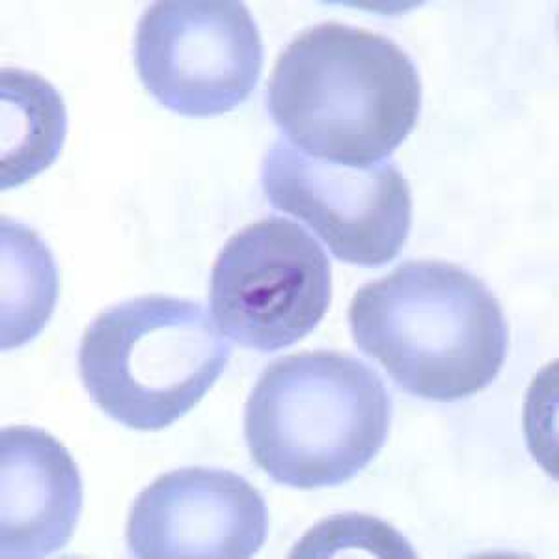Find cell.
<instances>
[{"label":"cell","instance_id":"obj_12","mask_svg":"<svg viewBox=\"0 0 559 559\" xmlns=\"http://www.w3.org/2000/svg\"><path fill=\"white\" fill-rule=\"evenodd\" d=\"M355 550L373 558H416L411 543L395 527L360 513H345L319 522L293 547L292 558H337L350 556Z\"/></svg>","mask_w":559,"mask_h":559},{"label":"cell","instance_id":"obj_9","mask_svg":"<svg viewBox=\"0 0 559 559\" xmlns=\"http://www.w3.org/2000/svg\"><path fill=\"white\" fill-rule=\"evenodd\" d=\"M83 479L60 440L36 427L0 431V556L47 558L70 543Z\"/></svg>","mask_w":559,"mask_h":559},{"label":"cell","instance_id":"obj_6","mask_svg":"<svg viewBox=\"0 0 559 559\" xmlns=\"http://www.w3.org/2000/svg\"><path fill=\"white\" fill-rule=\"evenodd\" d=\"M134 68L147 92L176 115H226L260 81V28L237 0L153 2L136 25Z\"/></svg>","mask_w":559,"mask_h":559},{"label":"cell","instance_id":"obj_5","mask_svg":"<svg viewBox=\"0 0 559 559\" xmlns=\"http://www.w3.org/2000/svg\"><path fill=\"white\" fill-rule=\"evenodd\" d=\"M332 300L329 255L302 226L267 216L229 237L211 273L218 329L247 349L274 353L321 323Z\"/></svg>","mask_w":559,"mask_h":559},{"label":"cell","instance_id":"obj_1","mask_svg":"<svg viewBox=\"0 0 559 559\" xmlns=\"http://www.w3.org/2000/svg\"><path fill=\"white\" fill-rule=\"evenodd\" d=\"M269 115L295 150L332 165H377L413 133L421 79L382 34L337 21L310 26L280 55Z\"/></svg>","mask_w":559,"mask_h":559},{"label":"cell","instance_id":"obj_7","mask_svg":"<svg viewBox=\"0 0 559 559\" xmlns=\"http://www.w3.org/2000/svg\"><path fill=\"white\" fill-rule=\"evenodd\" d=\"M261 185L274 210L308 224L337 260L350 265L382 267L407 242L413 197L392 163L332 165L278 140L263 159Z\"/></svg>","mask_w":559,"mask_h":559},{"label":"cell","instance_id":"obj_2","mask_svg":"<svg viewBox=\"0 0 559 559\" xmlns=\"http://www.w3.org/2000/svg\"><path fill=\"white\" fill-rule=\"evenodd\" d=\"M349 324L358 349L421 400H466L492 384L508 358L500 300L445 261H407L360 287Z\"/></svg>","mask_w":559,"mask_h":559},{"label":"cell","instance_id":"obj_10","mask_svg":"<svg viewBox=\"0 0 559 559\" xmlns=\"http://www.w3.org/2000/svg\"><path fill=\"white\" fill-rule=\"evenodd\" d=\"M0 189L10 191L58 159L68 133L66 103L44 76L2 68Z\"/></svg>","mask_w":559,"mask_h":559},{"label":"cell","instance_id":"obj_3","mask_svg":"<svg viewBox=\"0 0 559 559\" xmlns=\"http://www.w3.org/2000/svg\"><path fill=\"white\" fill-rule=\"evenodd\" d=\"M392 397L360 358L312 350L269 364L245 408V439L273 481L323 489L349 481L379 455Z\"/></svg>","mask_w":559,"mask_h":559},{"label":"cell","instance_id":"obj_8","mask_svg":"<svg viewBox=\"0 0 559 559\" xmlns=\"http://www.w3.org/2000/svg\"><path fill=\"white\" fill-rule=\"evenodd\" d=\"M267 532V503L254 485L234 472L191 466L140 492L126 539L139 559H247Z\"/></svg>","mask_w":559,"mask_h":559},{"label":"cell","instance_id":"obj_11","mask_svg":"<svg viewBox=\"0 0 559 559\" xmlns=\"http://www.w3.org/2000/svg\"><path fill=\"white\" fill-rule=\"evenodd\" d=\"M58 299L57 265L38 234L2 218V349L44 331Z\"/></svg>","mask_w":559,"mask_h":559},{"label":"cell","instance_id":"obj_4","mask_svg":"<svg viewBox=\"0 0 559 559\" xmlns=\"http://www.w3.org/2000/svg\"><path fill=\"white\" fill-rule=\"evenodd\" d=\"M229 356L231 347L200 302L146 295L90 323L79 371L107 416L134 431H160L204 400Z\"/></svg>","mask_w":559,"mask_h":559}]
</instances>
